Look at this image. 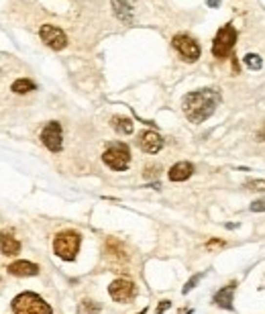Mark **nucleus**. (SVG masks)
<instances>
[{
  "label": "nucleus",
  "mask_w": 265,
  "mask_h": 314,
  "mask_svg": "<svg viewBox=\"0 0 265 314\" xmlns=\"http://www.w3.org/2000/svg\"><path fill=\"white\" fill-rule=\"evenodd\" d=\"M221 94L212 88H202V90H194L190 94L183 96L182 100V108L186 119L194 125H200L206 119H210L214 114L216 106L221 104Z\"/></svg>",
  "instance_id": "1"
},
{
  "label": "nucleus",
  "mask_w": 265,
  "mask_h": 314,
  "mask_svg": "<svg viewBox=\"0 0 265 314\" xmlns=\"http://www.w3.org/2000/svg\"><path fill=\"white\" fill-rule=\"evenodd\" d=\"M80 243H82V237L76 230H61L57 232L53 239V251L60 259L63 261H74L76 255L80 251Z\"/></svg>",
  "instance_id": "2"
},
{
  "label": "nucleus",
  "mask_w": 265,
  "mask_h": 314,
  "mask_svg": "<svg viewBox=\"0 0 265 314\" xmlns=\"http://www.w3.org/2000/svg\"><path fill=\"white\" fill-rule=\"evenodd\" d=\"M13 314H53V310L41 296L22 292L13 300Z\"/></svg>",
  "instance_id": "3"
},
{
  "label": "nucleus",
  "mask_w": 265,
  "mask_h": 314,
  "mask_svg": "<svg viewBox=\"0 0 265 314\" xmlns=\"http://www.w3.org/2000/svg\"><path fill=\"white\" fill-rule=\"evenodd\" d=\"M235 43H237V29L228 22V25L221 27L216 33L214 43H212V55L218 57V60H226L230 51H233Z\"/></svg>",
  "instance_id": "4"
},
{
  "label": "nucleus",
  "mask_w": 265,
  "mask_h": 314,
  "mask_svg": "<svg viewBox=\"0 0 265 314\" xmlns=\"http://www.w3.org/2000/svg\"><path fill=\"white\" fill-rule=\"evenodd\" d=\"M102 161L114 171H124L131 164V151L124 143H112L102 153Z\"/></svg>",
  "instance_id": "5"
},
{
  "label": "nucleus",
  "mask_w": 265,
  "mask_h": 314,
  "mask_svg": "<svg viewBox=\"0 0 265 314\" xmlns=\"http://www.w3.org/2000/svg\"><path fill=\"white\" fill-rule=\"evenodd\" d=\"M171 45H174V47L178 49V53H180L186 62L194 63V62L200 60V45L196 43V41L190 37V35H183V33L176 35V37L171 39Z\"/></svg>",
  "instance_id": "6"
},
{
  "label": "nucleus",
  "mask_w": 265,
  "mask_h": 314,
  "mask_svg": "<svg viewBox=\"0 0 265 314\" xmlns=\"http://www.w3.org/2000/svg\"><path fill=\"white\" fill-rule=\"evenodd\" d=\"M41 141L43 145L47 147L49 151H53V153H57V151H61L63 147V131H61V125L57 121H51L43 126L41 131Z\"/></svg>",
  "instance_id": "7"
},
{
  "label": "nucleus",
  "mask_w": 265,
  "mask_h": 314,
  "mask_svg": "<svg viewBox=\"0 0 265 314\" xmlns=\"http://www.w3.org/2000/svg\"><path fill=\"white\" fill-rule=\"evenodd\" d=\"M39 35H41V39L43 43L47 45V47L55 49V51H61L67 47V37H65V33L60 29V27H55V25H43L39 29Z\"/></svg>",
  "instance_id": "8"
},
{
  "label": "nucleus",
  "mask_w": 265,
  "mask_h": 314,
  "mask_svg": "<svg viewBox=\"0 0 265 314\" xmlns=\"http://www.w3.org/2000/svg\"><path fill=\"white\" fill-rule=\"evenodd\" d=\"M108 294L114 302H131L137 294V288L131 280H126V277H119V280H114L110 286H108Z\"/></svg>",
  "instance_id": "9"
},
{
  "label": "nucleus",
  "mask_w": 265,
  "mask_h": 314,
  "mask_svg": "<svg viewBox=\"0 0 265 314\" xmlns=\"http://www.w3.org/2000/svg\"><path fill=\"white\" fill-rule=\"evenodd\" d=\"M137 145H139V149H143L145 153L153 155L163 147V139H161V135L155 133V131H143V133H139V137H137Z\"/></svg>",
  "instance_id": "10"
},
{
  "label": "nucleus",
  "mask_w": 265,
  "mask_h": 314,
  "mask_svg": "<svg viewBox=\"0 0 265 314\" xmlns=\"http://www.w3.org/2000/svg\"><path fill=\"white\" fill-rule=\"evenodd\" d=\"M104 255H106V259L112 263V265H122L129 261V255H126V249L121 241L117 239H108L106 241V245H104Z\"/></svg>",
  "instance_id": "11"
},
{
  "label": "nucleus",
  "mask_w": 265,
  "mask_h": 314,
  "mask_svg": "<svg viewBox=\"0 0 265 314\" xmlns=\"http://www.w3.org/2000/svg\"><path fill=\"white\" fill-rule=\"evenodd\" d=\"M8 273L17 275V277H33V275L39 273V265L31 263V261H25V259H19V261L8 265Z\"/></svg>",
  "instance_id": "12"
},
{
  "label": "nucleus",
  "mask_w": 265,
  "mask_h": 314,
  "mask_svg": "<svg viewBox=\"0 0 265 314\" xmlns=\"http://www.w3.org/2000/svg\"><path fill=\"white\" fill-rule=\"evenodd\" d=\"M235 288H237V284L233 282V284H228V286H224V288H221L218 292L214 294V304L218 306V308H224V310H233L235 306H233V296H235Z\"/></svg>",
  "instance_id": "13"
},
{
  "label": "nucleus",
  "mask_w": 265,
  "mask_h": 314,
  "mask_svg": "<svg viewBox=\"0 0 265 314\" xmlns=\"http://www.w3.org/2000/svg\"><path fill=\"white\" fill-rule=\"evenodd\" d=\"M0 251H2V255H6V257L19 255V251H20V243H19V239L13 237V232H8V230H2V232H0Z\"/></svg>",
  "instance_id": "14"
},
{
  "label": "nucleus",
  "mask_w": 265,
  "mask_h": 314,
  "mask_svg": "<svg viewBox=\"0 0 265 314\" xmlns=\"http://www.w3.org/2000/svg\"><path fill=\"white\" fill-rule=\"evenodd\" d=\"M192 173H194V166L190 164V161H180V164H176L169 169L167 176H169L171 182H186Z\"/></svg>",
  "instance_id": "15"
},
{
  "label": "nucleus",
  "mask_w": 265,
  "mask_h": 314,
  "mask_svg": "<svg viewBox=\"0 0 265 314\" xmlns=\"http://www.w3.org/2000/svg\"><path fill=\"white\" fill-rule=\"evenodd\" d=\"M112 10H114V17L121 22H124V25L133 22V8L126 0H112Z\"/></svg>",
  "instance_id": "16"
},
{
  "label": "nucleus",
  "mask_w": 265,
  "mask_h": 314,
  "mask_svg": "<svg viewBox=\"0 0 265 314\" xmlns=\"http://www.w3.org/2000/svg\"><path fill=\"white\" fill-rule=\"evenodd\" d=\"M110 125H112V129L117 131L119 135H131L133 129H135V126H133V121L126 119V116H112Z\"/></svg>",
  "instance_id": "17"
},
{
  "label": "nucleus",
  "mask_w": 265,
  "mask_h": 314,
  "mask_svg": "<svg viewBox=\"0 0 265 314\" xmlns=\"http://www.w3.org/2000/svg\"><path fill=\"white\" fill-rule=\"evenodd\" d=\"M37 86L33 80H27V78H20V80H15L13 82V92L15 94H29V92H33Z\"/></svg>",
  "instance_id": "18"
},
{
  "label": "nucleus",
  "mask_w": 265,
  "mask_h": 314,
  "mask_svg": "<svg viewBox=\"0 0 265 314\" xmlns=\"http://www.w3.org/2000/svg\"><path fill=\"white\" fill-rule=\"evenodd\" d=\"M100 310H102V306L92 300H82L78 304V314H100Z\"/></svg>",
  "instance_id": "19"
},
{
  "label": "nucleus",
  "mask_w": 265,
  "mask_h": 314,
  "mask_svg": "<svg viewBox=\"0 0 265 314\" xmlns=\"http://www.w3.org/2000/svg\"><path fill=\"white\" fill-rule=\"evenodd\" d=\"M245 65H247L249 69H261L263 62H261V57H259L257 53H247V55H245Z\"/></svg>",
  "instance_id": "20"
},
{
  "label": "nucleus",
  "mask_w": 265,
  "mask_h": 314,
  "mask_svg": "<svg viewBox=\"0 0 265 314\" xmlns=\"http://www.w3.org/2000/svg\"><path fill=\"white\" fill-rule=\"evenodd\" d=\"M202 277H204V273H196V275H192L190 280L186 282V286L182 288V294H188V292H192V290H194L196 286H198V282L202 280Z\"/></svg>",
  "instance_id": "21"
},
{
  "label": "nucleus",
  "mask_w": 265,
  "mask_h": 314,
  "mask_svg": "<svg viewBox=\"0 0 265 314\" xmlns=\"http://www.w3.org/2000/svg\"><path fill=\"white\" fill-rule=\"evenodd\" d=\"M245 188L253 192H265V180H247Z\"/></svg>",
  "instance_id": "22"
},
{
  "label": "nucleus",
  "mask_w": 265,
  "mask_h": 314,
  "mask_svg": "<svg viewBox=\"0 0 265 314\" xmlns=\"http://www.w3.org/2000/svg\"><path fill=\"white\" fill-rule=\"evenodd\" d=\"M224 245H226V243H224L223 239H212V241L206 243V249H208V251H212V249H223Z\"/></svg>",
  "instance_id": "23"
},
{
  "label": "nucleus",
  "mask_w": 265,
  "mask_h": 314,
  "mask_svg": "<svg viewBox=\"0 0 265 314\" xmlns=\"http://www.w3.org/2000/svg\"><path fill=\"white\" fill-rule=\"evenodd\" d=\"M251 212H265V198L261 200H255V202H251Z\"/></svg>",
  "instance_id": "24"
},
{
  "label": "nucleus",
  "mask_w": 265,
  "mask_h": 314,
  "mask_svg": "<svg viewBox=\"0 0 265 314\" xmlns=\"http://www.w3.org/2000/svg\"><path fill=\"white\" fill-rule=\"evenodd\" d=\"M206 4H208V6H212V8H216L218 4H221V0H206Z\"/></svg>",
  "instance_id": "25"
},
{
  "label": "nucleus",
  "mask_w": 265,
  "mask_h": 314,
  "mask_svg": "<svg viewBox=\"0 0 265 314\" xmlns=\"http://www.w3.org/2000/svg\"><path fill=\"white\" fill-rule=\"evenodd\" d=\"M137 314H147V308H143L141 312H137Z\"/></svg>",
  "instance_id": "26"
}]
</instances>
